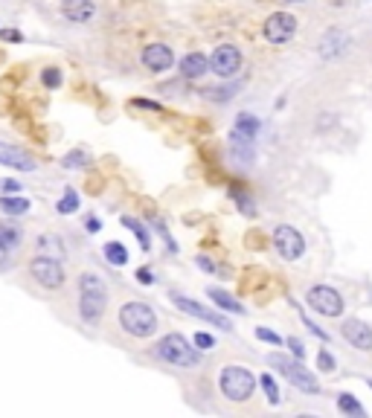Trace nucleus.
<instances>
[{
  "label": "nucleus",
  "instance_id": "nucleus-1",
  "mask_svg": "<svg viewBox=\"0 0 372 418\" xmlns=\"http://www.w3.org/2000/svg\"><path fill=\"white\" fill-rule=\"evenodd\" d=\"M108 311V291L96 273L79 276V317L88 325H96Z\"/></svg>",
  "mask_w": 372,
  "mask_h": 418
},
{
  "label": "nucleus",
  "instance_id": "nucleus-2",
  "mask_svg": "<svg viewBox=\"0 0 372 418\" xmlns=\"http://www.w3.org/2000/svg\"><path fill=\"white\" fill-rule=\"evenodd\" d=\"M154 358L163 360L169 366H181V369H195L198 363H201V349L195 346V343H189L183 334H166L160 337L154 343Z\"/></svg>",
  "mask_w": 372,
  "mask_h": 418
},
{
  "label": "nucleus",
  "instance_id": "nucleus-3",
  "mask_svg": "<svg viewBox=\"0 0 372 418\" xmlns=\"http://www.w3.org/2000/svg\"><path fill=\"white\" fill-rule=\"evenodd\" d=\"M218 392L233 404H244L256 392V375L247 366H224L218 372Z\"/></svg>",
  "mask_w": 372,
  "mask_h": 418
},
{
  "label": "nucleus",
  "instance_id": "nucleus-4",
  "mask_svg": "<svg viewBox=\"0 0 372 418\" xmlns=\"http://www.w3.org/2000/svg\"><path fill=\"white\" fill-rule=\"evenodd\" d=\"M268 366L277 369L285 380H291V386L303 389L305 395H320V380L314 378V372H308L303 366L300 358H288V354L274 352V354H268Z\"/></svg>",
  "mask_w": 372,
  "mask_h": 418
},
{
  "label": "nucleus",
  "instance_id": "nucleus-5",
  "mask_svg": "<svg viewBox=\"0 0 372 418\" xmlns=\"http://www.w3.org/2000/svg\"><path fill=\"white\" fill-rule=\"evenodd\" d=\"M119 325H122V331H128L131 337L146 340L157 331V314H154L152 305H146L140 299H131L119 308Z\"/></svg>",
  "mask_w": 372,
  "mask_h": 418
},
{
  "label": "nucleus",
  "instance_id": "nucleus-6",
  "mask_svg": "<svg viewBox=\"0 0 372 418\" xmlns=\"http://www.w3.org/2000/svg\"><path fill=\"white\" fill-rule=\"evenodd\" d=\"M30 276L38 282L41 288L47 291H58V288H65V267H61L58 259H53V256H35V259L30 262Z\"/></svg>",
  "mask_w": 372,
  "mask_h": 418
},
{
  "label": "nucleus",
  "instance_id": "nucleus-7",
  "mask_svg": "<svg viewBox=\"0 0 372 418\" xmlns=\"http://www.w3.org/2000/svg\"><path fill=\"white\" fill-rule=\"evenodd\" d=\"M305 302H308V308L317 311V314H323V317H340L343 314V297L332 285H314V288H308Z\"/></svg>",
  "mask_w": 372,
  "mask_h": 418
},
{
  "label": "nucleus",
  "instance_id": "nucleus-8",
  "mask_svg": "<svg viewBox=\"0 0 372 418\" xmlns=\"http://www.w3.org/2000/svg\"><path fill=\"white\" fill-rule=\"evenodd\" d=\"M274 247H277V253L282 256L285 262H297L305 253V238H303V232L297 227L279 224L274 230Z\"/></svg>",
  "mask_w": 372,
  "mask_h": 418
},
{
  "label": "nucleus",
  "instance_id": "nucleus-9",
  "mask_svg": "<svg viewBox=\"0 0 372 418\" xmlns=\"http://www.w3.org/2000/svg\"><path fill=\"white\" fill-rule=\"evenodd\" d=\"M242 70V50L233 44H221L209 56V73H216L218 79H230Z\"/></svg>",
  "mask_w": 372,
  "mask_h": 418
},
{
  "label": "nucleus",
  "instance_id": "nucleus-10",
  "mask_svg": "<svg viewBox=\"0 0 372 418\" xmlns=\"http://www.w3.org/2000/svg\"><path fill=\"white\" fill-rule=\"evenodd\" d=\"M297 21L291 12H274V15H268V21H265V38L270 41V44H288L294 35H297Z\"/></svg>",
  "mask_w": 372,
  "mask_h": 418
},
{
  "label": "nucleus",
  "instance_id": "nucleus-11",
  "mask_svg": "<svg viewBox=\"0 0 372 418\" xmlns=\"http://www.w3.org/2000/svg\"><path fill=\"white\" fill-rule=\"evenodd\" d=\"M172 302L178 305V308L183 311V314H189V317H198V319H204V323H209V325H218V328H224V331H230L233 325L227 323L221 314H216V311H209V308H204V305H198L195 299H189V297H183V293H172Z\"/></svg>",
  "mask_w": 372,
  "mask_h": 418
},
{
  "label": "nucleus",
  "instance_id": "nucleus-12",
  "mask_svg": "<svg viewBox=\"0 0 372 418\" xmlns=\"http://www.w3.org/2000/svg\"><path fill=\"white\" fill-rule=\"evenodd\" d=\"M340 334L343 340L349 343L352 349L358 352H372V328L364 323V319H343V325H340Z\"/></svg>",
  "mask_w": 372,
  "mask_h": 418
},
{
  "label": "nucleus",
  "instance_id": "nucleus-13",
  "mask_svg": "<svg viewBox=\"0 0 372 418\" xmlns=\"http://www.w3.org/2000/svg\"><path fill=\"white\" fill-rule=\"evenodd\" d=\"M140 61H143L146 70L163 73V70H169L172 64H175V53H172L166 44H148V47H143Z\"/></svg>",
  "mask_w": 372,
  "mask_h": 418
},
{
  "label": "nucleus",
  "instance_id": "nucleus-14",
  "mask_svg": "<svg viewBox=\"0 0 372 418\" xmlns=\"http://www.w3.org/2000/svg\"><path fill=\"white\" fill-rule=\"evenodd\" d=\"M0 166L6 169H15V171H35L38 163L23 151L18 145H9V143H0Z\"/></svg>",
  "mask_w": 372,
  "mask_h": 418
},
{
  "label": "nucleus",
  "instance_id": "nucleus-15",
  "mask_svg": "<svg viewBox=\"0 0 372 418\" xmlns=\"http://www.w3.org/2000/svg\"><path fill=\"white\" fill-rule=\"evenodd\" d=\"M61 15L70 23H88L96 15L93 0H61Z\"/></svg>",
  "mask_w": 372,
  "mask_h": 418
},
{
  "label": "nucleus",
  "instance_id": "nucleus-16",
  "mask_svg": "<svg viewBox=\"0 0 372 418\" xmlns=\"http://www.w3.org/2000/svg\"><path fill=\"white\" fill-rule=\"evenodd\" d=\"M204 73H209V58L204 53H186L181 58V76L183 79H201Z\"/></svg>",
  "mask_w": 372,
  "mask_h": 418
},
{
  "label": "nucleus",
  "instance_id": "nucleus-17",
  "mask_svg": "<svg viewBox=\"0 0 372 418\" xmlns=\"http://www.w3.org/2000/svg\"><path fill=\"white\" fill-rule=\"evenodd\" d=\"M346 47H349V38H346L343 32H338V29H332V32H326L323 35V41H320V58H338V56H343L346 53Z\"/></svg>",
  "mask_w": 372,
  "mask_h": 418
},
{
  "label": "nucleus",
  "instance_id": "nucleus-18",
  "mask_svg": "<svg viewBox=\"0 0 372 418\" xmlns=\"http://www.w3.org/2000/svg\"><path fill=\"white\" fill-rule=\"evenodd\" d=\"M256 134H259V119L253 114H239V119H235V128H233V137L256 140Z\"/></svg>",
  "mask_w": 372,
  "mask_h": 418
},
{
  "label": "nucleus",
  "instance_id": "nucleus-19",
  "mask_svg": "<svg viewBox=\"0 0 372 418\" xmlns=\"http://www.w3.org/2000/svg\"><path fill=\"white\" fill-rule=\"evenodd\" d=\"M207 297L213 299V302L218 305V308H224V311H230V314H244V305H239V302H235V299L230 297V293H224L221 288H209V291H207Z\"/></svg>",
  "mask_w": 372,
  "mask_h": 418
},
{
  "label": "nucleus",
  "instance_id": "nucleus-20",
  "mask_svg": "<svg viewBox=\"0 0 372 418\" xmlns=\"http://www.w3.org/2000/svg\"><path fill=\"white\" fill-rule=\"evenodd\" d=\"M338 410L346 413V415H358V418L367 415V410L361 407V401H358L355 395H349V392H340L338 395Z\"/></svg>",
  "mask_w": 372,
  "mask_h": 418
},
{
  "label": "nucleus",
  "instance_id": "nucleus-21",
  "mask_svg": "<svg viewBox=\"0 0 372 418\" xmlns=\"http://www.w3.org/2000/svg\"><path fill=\"white\" fill-rule=\"evenodd\" d=\"M105 259H108L111 265H117V267L128 265V250H126V244H119V241H108V244H105Z\"/></svg>",
  "mask_w": 372,
  "mask_h": 418
},
{
  "label": "nucleus",
  "instance_id": "nucleus-22",
  "mask_svg": "<svg viewBox=\"0 0 372 418\" xmlns=\"http://www.w3.org/2000/svg\"><path fill=\"white\" fill-rule=\"evenodd\" d=\"M38 250L44 256H53V259L58 256V259H61V256H65V244L58 241V236H49V232H47V236L38 238Z\"/></svg>",
  "mask_w": 372,
  "mask_h": 418
},
{
  "label": "nucleus",
  "instance_id": "nucleus-23",
  "mask_svg": "<svg viewBox=\"0 0 372 418\" xmlns=\"http://www.w3.org/2000/svg\"><path fill=\"white\" fill-rule=\"evenodd\" d=\"M122 224H126L134 236H137V241H140V247L143 250H152V241H148V232H146V227L140 224L137 218H128V215H122Z\"/></svg>",
  "mask_w": 372,
  "mask_h": 418
},
{
  "label": "nucleus",
  "instance_id": "nucleus-24",
  "mask_svg": "<svg viewBox=\"0 0 372 418\" xmlns=\"http://www.w3.org/2000/svg\"><path fill=\"white\" fill-rule=\"evenodd\" d=\"M0 209L9 212V215H23L30 209V201L27 198H9V195H3V198H0Z\"/></svg>",
  "mask_w": 372,
  "mask_h": 418
},
{
  "label": "nucleus",
  "instance_id": "nucleus-25",
  "mask_svg": "<svg viewBox=\"0 0 372 418\" xmlns=\"http://www.w3.org/2000/svg\"><path fill=\"white\" fill-rule=\"evenodd\" d=\"M259 386H262V392H265V395H268V401L274 404V407H277V404L282 401V398H279V386H277V380L270 378L268 372H265L262 378H259Z\"/></svg>",
  "mask_w": 372,
  "mask_h": 418
},
{
  "label": "nucleus",
  "instance_id": "nucleus-26",
  "mask_svg": "<svg viewBox=\"0 0 372 418\" xmlns=\"http://www.w3.org/2000/svg\"><path fill=\"white\" fill-rule=\"evenodd\" d=\"M56 209H58L61 215L76 212V209H79V195H76V189H67V192H65V198H61V201L56 204Z\"/></svg>",
  "mask_w": 372,
  "mask_h": 418
},
{
  "label": "nucleus",
  "instance_id": "nucleus-27",
  "mask_svg": "<svg viewBox=\"0 0 372 418\" xmlns=\"http://www.w3.org/2000/svg\"><path fill=\"white\" fill-rule=\"evenodd\" d=\"M84 163H88V154H84L82 149L65 154V160H61V166H65V169H82Z\"/></svg>",
  "mask_w": 372,
  "mask_h": 418
},
{
  "label": "nucleus",
  "instance_id": "nucleus-28",
  "mask_svg": "<svg viewBox=\"0 0 372 418\" xmlns=\"http://www.w3.org/2000/svg\"><path fill=\"white\" fill-rule=\"evenodd\" d=\"M0 232H3V238L12 244V247H21V241H23V232L18 227H12V224H0Z\"/></svg>",
  "mask_w": 372,
  "mask_h": 418
},
{
  "label": "nucleus",
  "instance_id": "nucleus-29",
  "mask_svg": "<svg viewBox=\"0 0 372 418\" xmlns=\"http://www.w3.org/2000/svg\"><path fill=\"white\" fill-rule=\"evenodd\" d=\"M317 369L320 372H334V369H338V360H334L326 349H320L317 352Z\"/></svg>",
  "mask_w": 372,
  "mask_h": 418
},
{
  "label": "nucleus",
  "instance_id": "nucleus-30",
  "mask_svg": "<svg viewBox=\"0 0 372 418\" xmlns=\"http://www.w3.org/2000/svg\"><path fill=\"white\" fill-rule=\"evenodd\" d=\"M235 88H239V84H233V88H209V90H204L207 96H209V99H221V102H227V99H233V96H235Z\"/></svg>",
  "mask_w": 372,
  "mask_h": 418
},
{
  "label": "nucleus",
  "instance_id": "nucleus-31",
  "mask_svg": "<svg viewBox=\"0 0 372 418\" xmlns=\"http://www.w3.org/2000/svg\"><path fill=\"white\" fill-rule=\"evenodd\" d=\"M12 253H15V247H12V244L3 238V232H0V270L9 267V262L15 259V256H12Z\"/></svg>",
  "mask_w": 372,
  "mask_h": 418
},
{
  "label": "nucleus",
  "instance_id": "nucleus-32",
  "mask_svg": "<svg viewBox=\"0 0 372 418\" xmlns=\"http://www.w3.org/2000/svg\"><path fill=\"white\" fill-rule=\"evenodd\" d=\"M41 82L47 84V88H58V84H61V73H58L56 67H47V70L41 73Z\"/></svg>",
  "mask_w": 372,
  "mask_h": 418
},
{
  "label": "nucleus",
  "instance_id": "nucleus-33",
  "mask_svg": "<svg viewBox=\"0 0 372 418\" xmlns=\"http://www.w3.org/2000/svg\"><path fill=\"white\" fill-rule=\"evenodd\" d=\"M300 319H303V323H305V328L312 331V334H317L320 340H329V334H326V331L320 328V325H314V319H308V314H305V311H300Z\"/></svg>",
  "mask_w": 372,
  "mask_h": 418
},
{
  "label": "nucleus",
  "instance_id": "nucleus-34",
  "mask_svg": "<svg viewBox=\"0 0 372 418\" xmlns=\"http://www.w3.org/2000/svg\"><path fill=\"white\" fill-rule=\"evenodd\" d=\"M21 189H23V183L12 180V177H3V180H0V192H3V195H18Z\"/></svg>",
  "mask_w": 372,
  "mask_h": 418
},
{
  "label": "nucleus",
  "instance_id": "nucleus-35",
  "mask_svg": "<svg viewBox=\"0 0 372 418\" xmlns=\"http://www.w3.org/2000/svg\"><path fill=\"white\" fill-rule=\"evenodd\" d=\"M192 343H195V346L201 349V352H207V349H213V346H216V340L209 337V334H204V331H198V334H195V340H192Z\"/></svg>",
  "mask_w": 372,
  "mask_h": 418
},
{
  "label": "nucleus",
  "instance_id": "nucleus-36",
  "mask_svg": "<svg viewBox=\"0 0 372 418\" xmlns=\"http://www.w3.org/2000/svg\"><path fill=\"white\" fill-rule=\"evenodd\" d=\"M256 337H259V340H268L270 346H279V343H282L279 334H274V331H268V328H256Z\"/></svg>",
  "mask_w": 372,
  "mask_h": 418
},
{
  "label": "nucleus",
  "instance_id": "nucleus-37",
  "mask_svg": "<svg viewBox=\"0 0 372 418\" xmlns=\"http://www.w3.org/2000/svg\"><path fill=\"white\" fill-rule=\"evenodd\" d=\"M288 346H291V352H294V358H300V360L305 358V349H303V343L297 340V337H291V340H288Z\"/></svg>",
  "mask_w": 372,
  "mask_h": 418
},
{
  "label": "nucleus",
  "instance_id": "nucleus-38",
  "mask_svg": "<svg viewBox=\"0 0 372 418\" xmlns=\"http://www.w3.org/2000/svg\"><path fill=\"white\" fill-rule=\"evenodd\" d=\"M137 279L143 282V285H152V282H154V273H152L148 267H140V270H137Z\"/></svg>",
  "mask_w": 372,
  "mask_h": 418
},
{
  "label": "nucleus",
  "instance_id": "nucleus-39",
  "mask_svg": "<svg viewBox=\"0 0 372 418\" xmlns=\"http://www.w3.org/2000/svg\"><path fill=\"white\" fill-rule=\"evenodd\" d=\"M198 265H201L204 270H209V273H213V270H216V265H213V262H209V259H207V256H198Z\"/></svg>",
  "mask_w": 372,
  "mask_h": 418
},
{
  "label": "nucleus",
  "instance_id": "nucleus-40",
  "mask_svg": "<svg viewBox=\"0 0 372 418\" xmlns=\"http://www.w3.org/2000/svg\"><path fill=\"white\" fill-rule=\"evenodd\" d=\"M88 230H91V232L99 230V221H96V218H88Z\"/></svg>",
  "mask_w": 372,
  "mask_h": 418
},
{
  "label": "nucleus",
  "instance_id": "nucleus-41",
  "mask_svg": "<svg viewBox=\"0 0 372 418\" xmlns=\"http://www.w3.org/2000/svg\"><path fill=\"white\" fill-rule=\"evenodd\" d=\"M279 3H305V0H279Z\"/></svg>",
  "mask_w": 372,
  "mask_h": 418
},
{
  "label": "nucleus",
  "instance_id": "nucleus-42",
  "mask_svg": "<svg viewBox=\"0 0 372 418\" xmlns=\"http://www.w3.org/2000/svg\"><path fill=\"white\" fill-rule=\"evenodd\" d=\"M369 389H372V380H369Z\"/></svg>",
  "mask_w": 372,
  "mask_h": 418
}]
</instances>
